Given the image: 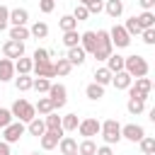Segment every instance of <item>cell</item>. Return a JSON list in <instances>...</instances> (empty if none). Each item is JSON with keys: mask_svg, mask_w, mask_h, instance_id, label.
<instances>
[{"mask_svg": "<svg viewBox=\"0 0 155 155\" xmlns=\"http://www.w3.org/2000/svg\"><path fill=\"white\" fill-rule=\"evenodd\" d=\"M148 119H150V121H153V124H155V107H153V109H150V111H148Z\"/></svg>", "mask_w": 155, "mask_h": 155, "instance_id": "cell-51", "label": "cell"}, {"mask_svg": "<svg viewBox=\"0 0 155 155\" xmlns=\"http://www.w3.org/2000/svg\"><path fill=\"white\" fill-rule=\"evenodd\" d=\"M78 153L80 155H97V143L92 138H82V143H78Z\"/></svg>", "mask_w": 155, "mask_h": 155, "instance_id": "cell-32", "label": "cell"}, {"mask_svg": "<svg viewBox=\"0 0 155 155\" xmlns=\"http://www.w3.org/2000/svg\"><path fill=\"white\" fill-rule=\"evenodd\" d=\"M31 58H34V63H44V61H51V51H48V48H36Z\"/></svg>", "mask_w": 155, "mask_h": 155, "instance_id": "cell-44", "label": "cell"}, {"mask_svg": "<svg viewBox=\"0 0 155 155\" xmlns=\"http://www.w3.org/2000/svg\"><path fill=\"white\" fill-rule=\"evenodd\" d=\"M109 36H111V44H114V48H126L128 44H131V34L121 27V24H114L111 29H109Z\"/></svg>", "mask_w": 155, "mask_h": 155, "instance_id": "cell-9", "label": "cell"}, {"mask_svg": "<svg viewBox=\"0 0 155 155\" xmlns=\"http://www.w3.org/2000/svg\"><path fill=\"white\" fill-rule=\"evenodd\" d=\"M85 56H87V53H85L82 46H73V48H68V56H65V58H68V61L73 63V68H75V65H82V63H85Z\"/></svg>", "mask_w": 155, "mask_h": 155, "instance_id": "cell-23", "label": "cell"}, {"mask_svg": "<svg viewBox=\"0 0 155 155\" xmlns=\"http://www.w3.org/2000/svg\"><path fill=\"white\" fill-rule=\"evenodd\" d=\"M63 46H65V48H73V46H80V34H78V29H70V31H63Z\"/></svg>", "mask_w": 155, "mask_h": 155, "instance_id": "cell-34", "label": "cell"}, {"mask_svg": "<svg viewBox=\"0 0 155 155\" xmlns=\"http://www.w3.org/2000/svg\"><path fill=\"white\" fill-rule=\"evenodd\" d=\"M29 155H41V153H29Z\"/></svg>", "mask_w": 155, "mask_h": 155, "instance_id": "cell-53", "label": "cell"}, {"mask_svg": "<svg viewBox=\"0 0 155 155\" xmlns=\"http://www.w3.org/2000/svg\"><path fill=\"white\" fill-rule=\"evenodd\" d=\"M63 138V133H58V131H46L39 140H41V148L44 150H53V148H58V140Z\"/></svg>", "mask_w": 155, "mask_h": 155, "instance_id": "cell-16", "label": "cell"}, {"mask_svg": "<svg viewBox=\"0 0 155 155\" xmlns=\"http://www.w3.org/2000/svg\"><path fill=\"white\" fill-rule=\"evenodd\" d=\"M46 94H48V99L53 102V109H56V111L63 109L65 102H68V90H65V85H61V82H51V90H48Z\"/></svg>", "mask_w": 155, "mask_h": 155, "instance_id": "cell-6", "label": "cell"}, {"mask_svg": "<svg viewBox=\"0 0 155 155\" xmlns=\"http://www.w3.org/2000/svg\"><path fill=\"white\" fill-rule=\"evenodd\" d=\"M111 53H114V44H111L109 31H107V29H99V31H97V48H94L92 56H94L97 61H107Z\"/></svg>", "mask_w": 155, "mask_h": 155, "instance_id": "cell-2", "label": "cell"}, {"mask_svg": "<svg viewBox=\"0 0 155 155\" xmlns=\"http://www.w3.org/2000/svg\"><path fill=\"white\" fill-rule=\"evenodd\" d=\"M136 19H138V24H140L143 29H150V27H155V12H153V10H143V12H140Z\"/></svg>", "mask_w": 155, "mask_h": 155, "instance_id": "cell-28", "label": "cell"}, {"mask_svg": "<svg viewBox=\"0 0 155 155\" xmlns=\"http://www.w3.org/2000/svg\"><path fill=\"white\" fill-rule=\"evenodd\" d=\"M97 155H114V150H111V145H97Z\"/></svg>", "mask_w": 155, "mask_h": 155, "instance_id": "cell-48", "label": "cell"}, {"mask_svg": "<svg viewBox=\"0 0 155 155\" xmlns=\"http://www.w3.org/2000/svg\"><path fill=\"white\" fill-rule=\"evenodd\" d=\"M143 136H145V128L140 124H126V126H121V138H126L131 143H138Z\"/></svg>", "mask_w": 155, "mask_h": 155, "instance_id": "cell-11", "label": "cell"}, {"mask_svg": "<svg viewBox=\"0 0 155 155\" xmlns=\"http://www.w3.org/2000/svg\"><path fill=\"white\" fill-rule=\"evenodd\" d=\"M131 82H133V75L126 73V70H119V73H114V78H111V85H114L116 90H128Z\"/></svg>", "mask_w": 155, "mask_h": 155, "instance_id": "cell-15", "label": "cell"}, {"mask_svg": "<svg viewBox=\"0 0 155 155\" xmlns=\"http://www.w3.org/2000/svg\"><path fill=\"white\" fill-rule=\"evenodd\" d=\"M27 22H29V12L24 7L10 10V27H27Z\"/></svg>", "mask_w": 155, "mask_h": 155, "instance_id": "cell-13", "label": "cell"}, {"mask_svg": "<svg viewBox=\"0 0 155 155\" xmlns=\"http://www.w3.org/2000/svg\"><path fill=\"white\" fill-rule=\"evenodd\" d=\"M15 121V116H12V111L7 109V107H0V128H5V126H10Z\"/></svg>", "mask_w": 155, "mask_h": 155, "instance_id": "cell-42", "label": "cell"}, {"mask_svg": "<svg viewBox=\"0 0 155 155\" xmlns=\"http://www.w3.org/2000/svg\"><path fill=\"white\" fill-rule=\"evenodd\" d=\"M34 107H36V114H39V116H46V114L56 111V109H53V102H51L48 97H39V102H36Z\"/></svg>", "mask_w": 155, "mask_h": 155, "instance_id": "cell-30", "label": "cell"}, {"mask_svg": "<svg viewBox=\"0 0 155 155\" xmlns=\"http://www.w3.org/2000/svg\"><path fill=\"white\" fill-rule=\"evenodd\" d=\"M15 87L19 92H29V90H34V78L31 75H19V78H15Z\"/></svg>", "mask_w": 155, "mask_h": 155, "instance_id": "cell-29", "label": "cell"}, {"mask_svg": "<svg viewBox=\"0 0 155 155\" xmlns=\"http://www.w3.org/2000/svg\"><path fill=\"white\" fill-rule=\"evenodd\" d=\"M73 17L78 19V22H85L87 17H90V10H87V5H75V10H73Z\"/></svg>", "mask_w": 155, "mask_h": 155, "instance_id": "cell-41", "label": "cell"}, {"mask_svg": "<svg viewBox=\"0 0 155 155\" xmlns=\"http://www.w3.org/2000/svg\"><path fill=\"white\" fill-rule=\"evenodd\" d=\"M104 12L109 17H114V19H119L124 15V0H107L104 2Z\"/></svg>", "mask_w": 155, "mask_h": 155, "instance_id": "cell-22", "label": "cell"}, {"mask_svg": "<svg viewBox=\"0 0 155 155\" xmlns=\"http://www.w3.org/2000/svg\"><path fill=\"white\" fill-rule=\"evenodd\" d=\"M99 136L104 138L107 145L119 143V140H121V124H119L116 119H107V121H102V131H99Z\"/></svg>", "mask_w": 155, "mask_h": 155, "instance_id": "cell-4", "label": "cell"}, {"mask_svg": "<svg viewBox=\"0 0 155 155\" xmlns=\"http://www.w3.org/2000/svg\"><path fill=\"white\" fill-rule=\"evenodd\" d=\"M80 46L85 48V53H94V48H97V31H82L80 34Z\"/></svg>", "mask_w": 155, "mask_h": 155, "instance_id": "cell-14", "label": "cell"}, {"mask_svg": "<svg viewBox=\"0 0 155 155\" xmlns=\"http://www.w3.org/2000/svg\"><path fill=\"white\" fill-rule=\"evenodd\" d=\"M78 2H80V5H90L92 0H78Z\"/></svg>", "mask_w": 155, "mask_h": 155, "instance_id": "cell-52", "label": "cell"}, {"mask_svg": "<svg viewBox=\"0 0 155 155\" xmlns=\"http://www.w3.org/2000/svg\"><path fill=\"white\" fill-rule=\"evenodd\" d=\"M34 70V58H27V56H19L15 61V73L17 75H31Z\"/></svg>", "mask_w": 155, "mask_h": 155, "instance_id": "cell-18", "label": "cell"}, {"mask_svg": "<svg viewBox=\"0 0 155 155\" xmlns=\"http://www.w3.org/2000/svg\"><path fill=\"white\" fill-rule=\"evenodd\" d=\"M124 70H126V73H131L133 78H145V75H148V70H150V65H148V61H145L143 56H126Z\"/></svg>", "mask_w": 155, "mask_h": 155, "instance_id": "cell-3", "label": "cell"}, {"mask_svg": "<svg viewBox=\"0 0 155 155\" xmlns=\"http://www.w3.org/2000/svg\"><path fill=\"white\" fill-rule=\"evenodd\" d=\"M70 155H80V153H70Z\"/></svg>", "mask_w": 155, "mask_h": 155, "instance_id": "cell-55", "label": "cell"}, {"mask_svg": "<svg viewBox=\"0 0 155 155\" xmlns=\"http://www.w3.org/2000/svg\"><path fill=\"white\" fill-rule=\"evenodd\" d=\"M36 78H56V65L53 61H44V63H34V70H31Z\"/></svg>", "mask_w": 155, "mask_h": 155, "instance_id": "cell-12", "label": "cell"}, {"mask_svg": "<svg viewBox=\"0 0 155 155\" xmlns=\"http://www.w3.org/2000/svg\"><path fill=\"white\" fill-rule=\"evenodd\" d=\"M0 155H12V153H10V143L0 140Z\"/></svg>", "mask_w": 155, "mask_h": 155, "instance_id": "cell-50", "label": "cell"}, {"mask_svg": "<svg viewBox=\"0 0 155 155\" xmlns=\"http://www.w3.org/2000/svg\"><path fill=\"white\" fill-rule=\"evenodd\" d=\"M24 131H27V126H24V121H12L10 126H5L2 128V140L5 143H19V138L24 136Z\"/></svg>", "mask_w": 155, "mask_h": 155, "instance_id": "cell-7", "label": "cell"}, {"mask_svg": "<svg viewBox=\"0 0 155 155\" xmlns=\"http://www.w3.org/2000/svg\"><path fill=\"white\" fill-rule=\"evenodd\" d=\"M29 31H31L34 39H46V36H48V24H46V22H34V24L29 27Z\"/></svg>", "mask_w": 155, "mask_h": 155, "instance_id": "cell-33", "label": "cell"}, {"mask_svg": "<svg viewBox=\"0 0 155 155\" xmlns=\"http://www.w3.org/2000/svg\"><path fill=\"white\" fill-rule=\"evenodd\" d=\"M140 39H143V44H148V46H155V27H150V29H143V31H140Z\"/></svg>", "mask_w": 155, "mask_h": 155, "instance_id": "cell-45", "label": "cell"}, {"mask_svg": "<svg viewBox=\"0 0 155 155\" xmlns=\"http://www.w3.org/2000/svg\"><path fill=\"white\" fill-rule=\"evenodd\" d=\"M153 90H155V80H153Z\"/></svg>", "mask_w": 155, "mask_h": 155, "instance_id": "cell-54", "label": "cell"}, {"mask_svg": "<svg viewBox=\"0 0 155 155\" xmlns=\"http://www.w3.org/2000/svg\"><path fill=\"white\" fill-rule=\"evenodd\" d=\"M124 29H126V31H128L131 36H140V31H143V27L138 24V19H136V15L126 19V24H124Z\"/></svg>", "mask_w": 155, "mask_h": 155, "instance_id": "cell-39", "label": "cell"}, {"mask_svg": "<svg viewBox=\"0 0 155 155\" xmlns=\"http://www.w3.org/2000/svg\"><path fill=\"white\" fill-rule=\"evenodd\" d=\"M34 90H36L39 94H46V92L51 90V80H48V78H34Z\"/></svg>", "mask_w": 155, "mask_h": 155, "instance_id": "cell-40", "label": "cell"}, {"mask_svg": "<svg viewBox=\"0 0 155 155\" xmlns=\"http://www.w3.org/2000/svg\"><path fill=\"white\" fill-rule=\"evenodd\" d=\"M153 12H155V10H153Z\"/></svg>", "mask_w": 155, "mask_h": 155, "instance_id": "cell-56", "label": "cell"}, {"mask_svg": "<svg viewBox=\"0 0 155 155\" xmlns=\"http://www.w3.org/2000/svg\"><path fill=\"white\" fill-rule=\"evenodd\" d=\"M31 36V31L27 29V27H10V39H15V41H27Z\"/></svg>", "mask_w": 155, "mask_h": 155, "instance_id": "cell-36", "label": "cell"}, {"mask_svg": "<svg viewBox=\"0 0 155 155\" xmlns=\"http://www.w3.org/2000/svg\"><path fill=\"white\" fill-rule=\"evenodd\" d=\"M39 10H41L44 15L53 12V10H56V0H39Z\"/></svg>", "mask_w": 155, "mask_h": 155, "instance_id": "cell-46", "label": "cell"}, {"mask_svg": "<svg viewBox=\"0 0 155 155\" xmlns=\"http://www.w3.org/2000/svg\"><path fill=\"white\" fill-rule=\"evenodd\" d=\"M153 92V80L145 78H133L131 87H128V97H138V99H148V94Z\"/></svg>", "mask_w": 155, "mask_h": 155, "instance_id": "cell-5", "label": "cell"}, {"mask_svg": "<svg viewBox=\"0 0 155 155\" xmlns=\"http://www.w3.org/2000/svg\"><path fill=\"white\" fill-rule=\"evenodd\" d=\"M107 68L111 70V73H119V70H124V63H126V56H119V53H111L107 61Z\"/></svg>", "mask_w": 155, "mask_h": 155, "instance_id": "cell-25", "label": "cell"}, {"mask_svg": "<svg viewBox=\"0 0 155 155\" xmlns=\"http://www.w3.org/2000/svg\"><path fill=\"white\" fill-rule=\"evenodd\" d=\"M78 126H80V119H78V114H65V116H63V131H65V133H73V131H78Z\"/></svg>", "mask_w": 155, "mask_h": 155, "instance_id": "cell-35", "label": "cell"}, {"mask_svg": "<svg viewBox=\"0 0 155 155\" xmlns=\"http://www.w3.org/2000/svg\"><path fill=\"white\" fill-rule=\"evenodd\" d=\"M10 111H12V116H15L17 121H24V124H29V121L36 116V107H34L31 102H27L24 97L15 99L12 107H10Z\"/></svg>", "mask_w": 155, "mask_h": 155, "instance_id": "cell-1", "label": "cell"}, {"mask_svg": "<svg viewBox=\"0 0 155 155\" xmlns=\"http://www.w3.org/2000/svg\"><path fill=\"white\" fill-rule=\"evenodd\" d=\"M140 10H155V0H138Z\"/></svg>", "mask_w": 155, "mask_h": 155, "instance_id": "cell-49", "label": "cell"}, {"mask_svg": "<svg viewBox=\"0 0 155 155\" xmlns=\"http://www.w3.org/2000/svg\"><path fill=\"white\" fill-rule=\"evenodd\" d=\"M126 109H128V114L138 116V114H143V111H145V99H138V97H128V102H126Z\"/></svg>", "mask_w": 155, "mask_h": 155, "instance_id": "cell-27", "label": "cell"}, {"mask_svg": "<svg viewBox=\"0 0 155 155\" xmlns=\"http://www.w3.org/2000/svg\"><path fill=\"white\" fill-rule=\"evenodd\" d=\"M27 131L31 133V136H36V138H41L44 133H46V121L44 119H39V116H34L29 124H27Z\"/></svg>", "mask_w": 155, "mask_h": 155, "instance_id": "cell-24", "label": "cell"}, {"mask_svg": "<svg viewBox=\"0 0 155 155\" xmlns=\"http://www.w3.org/2000/svg\"><path fill=\"white\" fill-rule=\"evenodd\" d=\"M2 53H5V58H12V61H17L19 56H24V41L7 39V41L2 44Z\"/></svg>", "mask_w": 155, "mask_h": 155, "instance_id": "cell-10", "label": "cell"}, {"mask_svg": "<svg viewBox=\"0 0 155 155\" xmlns=\"http://www.w3.org/2000/svg\"><path fill=\"white\" fill-rule=\"evenodd\" d=\"M53 65H56V75H61V78H65L73 70V63L68 58H58V61H53Z\"/></svg>", "mask_w": 155, "mask_h": 155, "instance_id": "cell-37", "label": "cell"}, {"mask_svg": "<svg viewBox=\"0 0 155 155\" xmlns=\"http://www.w3.org/2000/svg\"><path fill=\"white\" fill-rule=\"evenodd\" d=\"M92 78H94V82H97V85H104V87H107V85H111L114 73H111L107 65H102V68H94V75H92Z\"/></svg>", "mask_w": 155, "mask_h": 155, "instance_id": "cell-20", "label": "cell"}, {"mask_svg": "<svg viewBox=\"0 0 155 155\" xmlns=\"http://www.w3.org/2000/svg\"><path fill=\"white\" fill-rule=\"evenodd\" d=\"M58 150H61V155H70V153H78V140H75L73 136H63V138L58 140Z\"/></svg>", "mask_w": 155, "mask_h": 155, "instance_id": "cell-21", "label": "cell"}, {"mask_svg": "<svg viewBox=\"0 0 155 155\" xmlns=\"http://www.w3.org/2000/svg\"><path fill=\"white\" fill-rule=\"evenodd\" d=\"M12 78H15V61L0 58V82H10Z\"/></svg>", "mask_w": 155, "mask_h": 155, "instance_id": "cell-17", "label": "cell"}, {"mask_svg": "<svg viewBox=\"0 0 155 155\" xmlns=\"http://www.w3.org/2000/svg\"><path fill=\"white\" fill-rule=\"evenodd\" d=\"M85 94H87V99H92V102H99V99L104 97V85L90 82V85L85 87Z\"/></svg>", "mask_w": 155, "mask_h": 155, "instance_id": "cell-26", "label": "cell"}, {"mask_svg": "<svg viewBox=\"0 0 155 155\" xmlns=\"http://www.w3.org/2000/svg\"><path fill=\"white\" fill-rule=\"evenodd\" d=\"M87 10H90V15H99V12L104 10V0H92V2L87 5Z\"/></svg>", "mask_w": 155, "mask_h": 155, "instance_id": "cell-47", "label": "cell"}, {"mask_svg": "<svg viewBox=\"0 0 155 155\" xmlns=\"http://www.w3.org/2000/svg\"><path fill=\"white\" fill-rule=\"evenodd\" d=\"M58 27H61V31H70V29H78V19H75L73 15H63V17L58 19Z\"/></svg>", "mask_w": 155, "mask_h": 155, "instance_id": "cell-38", "label": "cell"}, {"mask_svg": "<svg viewBox=\"0 0 155 155\" xmlns=\"http://www.w3.org/2000/svg\"><path fill=\"white\" fill-rule=\"evenodd\" d=\"M138 145H140L143 155H155V136H143L138 140Z\"/></svg>", "mask_w": 155, "mask_h": 155, "instance_id": "cell-31", "label": "cell"}, {"mask_svg": "<svg viewBox=\"0 0 155 155\" xmlns=\"http://www.w3.org/2000/svg\"><path fill=\"white\" fill-rule=\"evenodd\" d=\"M44 121H46V131H58V133H65V131H63V116H58L56 111L46 114V116H44Z\"/></svg>", "mask_w": 155, "mask_h": 155, "instance_id": "cell-19", "label": "cell"}, {"mask_svg": "<svg viewBox=\"0 0 155 155\" xmlns=\"http://www.w3.org/2000/svg\"><path fill=\"white\" fill-rule=\"evenodd\" d=\"M10 29V7L0 5V31Z\"/></svg>", "mask_w": 155, "mask_h": 155, "instance_id": "cell-43", "label": "cell"}, {"mask_svg": "<svg viewBox=\"0 0 155 155\" xmlns=\"http://www.w3.org/2000/svg\"><path fill=\"white\" fill-rule=\"evenodd\" d=\"M99 131H102V121H97V119H92V116L80 119L78 133H80L82 138H94V136H99Z\"/></svg>", "mask_w": 155, "mask_h": 155, "instance_id": "cell-8", "label": "cell"}]
</instances>
